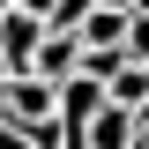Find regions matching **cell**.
<instances>
[{
  "instance_id": "6da1fadb",
  "label": "cell",
  "mask_w": 149,
  "mask_h": 149,
  "mask_svg": "<svg viewBox=\"0 0 149 149\" xmlns=\"http://www.w3.org/2000/svg\"><path fill=\"white\" fill-rule=\"evenodd\" d=\"M37 119H52V82L8 74L0 82V127H37Z\"/></svg>"
},
{
  "instance_id": "7a4b0ae2",
  "label": "cell",
  "mask_w": 149,
  "mask_h": 149,
  "mask_svg": "<svg viewBox=\"0 0 149 149\" xmlns=\"http://www.w3.org/2000/svg\"><path fill=\"white\" fill-rule=\"evenodd\" d=\"M45 45V22H30V15H0V60H8V74H30V52Z\"/></svg>"
},
{
  "instance_id": "3957f363",
  "label": "cell",
  "mask_w": 149,
  "mask_h": 149,
  "mask_svg": "<svg viewBox=\"0 0 149 149\" xmlns=\"http://www.w3.org/2000/svg\"><path fill=\"white\" fill-rule=\"evenodd\" d=\"M74 67H82V45H74V37H52V30H45V45H37V52H30V74H37V82H52V90H60V82H67Z\"/></svg>"
},
{
  "instance_id": "277c9868",
  "label": "cell",
  "mask_w": 149,
  "mask_h": 149,
  "mask_svg": "<svg viewBox=\"0 0 149 149\" xmlns=\"http://www.w3.org/2000/svg\"><path fill=\"white\" fill-rule=\"evenodd\" d=\"M134 142V119H127V112H90V119H82V149H127Z\"/></svg>"
},
{
  "instance_id": "5b68a950",
  "label": "cell",
  "mask_w": 149,
  "mask_h": 149,
  "mask_svg": "<svg viewBox=\"0 0 149 149\" xmlns=\"http://www.w3.org/2000/svg\"><path fill=\"white\" fill-rule=\"evenodd\" d=\"M82 15H90V0H52L45 30H52V37H74V30H82Z\"/></svg>"
},
{
  "instance_id": "8992f818",
  "label": "cell",
  "mask_w": 149,
  "mask_h": 149,
  "mask_svg": "<svg viewBox=\"0 0 149 149\" xmlns=\"http://www.w3.org/2000/svg\"><path fill=\"white\" fill-rule=\"evenodd\" d=\"M8 8H15V15H30V22H45V15H52V0H8Z\"/></svg>"
},
{
  "instance_id": "52a82bcc",
  "label": "cell",
  "mask_w": 149,
  "mask_h": 149,
  "mask_svg": "<svg viewBox=\"0 0 149 149\" xmlns=\"http://www.w3.org/2000/svg\"><path fill=\"white\" fill-rule=\"evenodd\" d=\"M0 149H22V127H0Z\"/></svg>"
}]
</instances>
